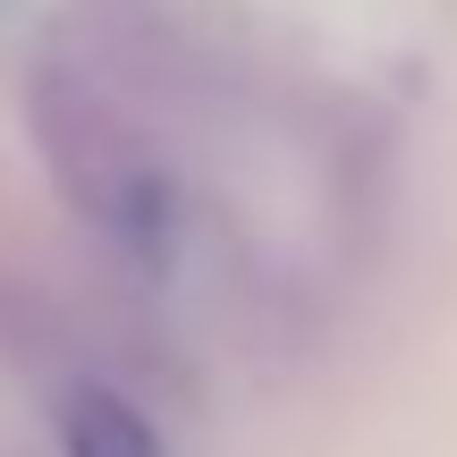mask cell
<instances>
[{
	"label": "cell",
	"mask_w": 457,
	"mask_h": 457,
	"mask_svg": "<svg viewBox=\"0 0 457 457\" xmlns=\"http://www.w3.org/2000/svg\"><path fill=\"white\" fill-rule=\"evenodd\" d=\"M34 111H43V153H51V170H60V187L77 195V212L111 237V254L136 262V271H153V279L179 271V254H187V195H179V179L119 128L111 102L85 94L77 77H51L43 68Z\"/></svg>",
	"instance_id": "6da1fadb"
},
{
	"label": "cell",
	"mask_w": 457,
	"mask_h": 457,
	"mask_svg": "<svg viewBox=\"0 0 457 457\" xmlns=\"http://www.w3.org/2000/svg\"><path fill=\"white\" fill-rule=\"evenodd\" d=\"M60 457H162V432L136 398H119L111 381H77L60 398Z\"/></svg>",
	"instance_id": "7a4b0ae2"
}]
</instances>
